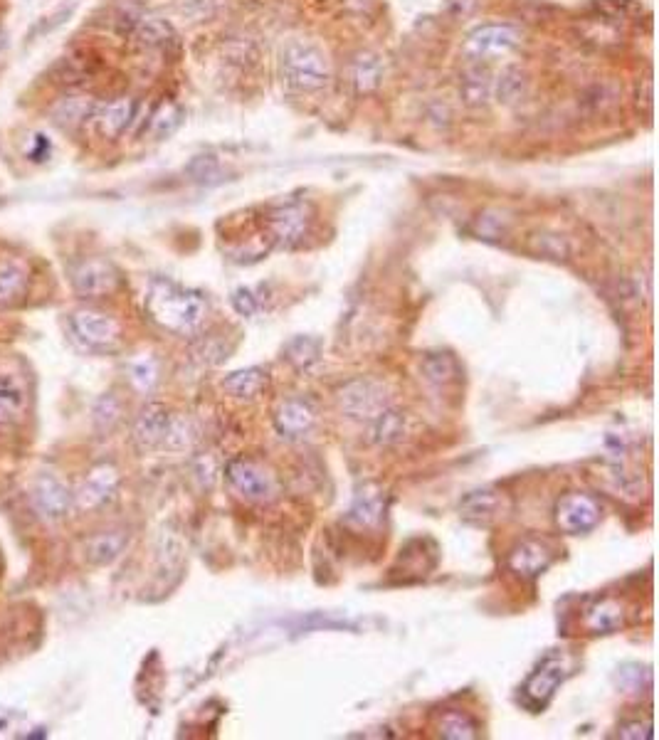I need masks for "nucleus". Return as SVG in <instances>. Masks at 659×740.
Listing matches in <instances>:
<instances>
[{
    "instance_id": "1",
    "label": "nucleus",
    "mask_w": 659,
    "mask_h": 740,
    "mask_svg": "<svg viewBox=\"0 0 659 740\" xmlns=\"http://www.w3.org/2000/svg\"><path fill=\"white\" fill-rule=\"evenodd\" d=\"M146 309L158 326L186 336L205 321L208 301L195 289L181 287L171 279H154L149 296H146Z\"/></svg>"
},
{
    "instance_id": "2",
    "label": "nucleus",
    "mask_w": 659,
    "mask_h": 740,
    "mask_svg": "<svg viewBox=\"0 0 659 740\" xmlns=\"http://www.w3.org/2000/svg\"><path fill=\"white\" fill-rule=\"evenodd\" d=\"M282 74L299 92H316L331 79L329 57L307 40H292L282 52Z\"/></svg>"
},
{
    "instance_id": "3",
    "label": "nucleus",
    "mask_w": 659,
    "mask_h": 740,
    "mask_svg": "<svg viewBox=\"0 0 659 740\" xmlns=\"http://www.w3.org/2000/svg\"><path fill=\"white\" fill-rule=\"evenodd\" d=\"M225 477L230 486L247 501H272L277 494V479L267 467H262L255 459L237 457L225 467Z\"/></svg>"
},
{
    "instance_id": "4",
    "label": "nucleus",
    "mask_w": 659,
    "mask_h": 740,
    "mask_svg": "<svg viewBox=\"0 0 659 740\" xmlns=\"http://www.w3.org/2000/svg\"><path fill=\"white\" fill-rule=\"evenodd\" d=\"M339 405L349 417L371 422L388 407V395L376 380H351L339 390Z\"/></svg>"
},
{
    "instance_id": "5",
    "label": "nucleus",
    "mask_w": 659,
    "mask_h": 740,
    "mask_svg": "<svg viewBox=\"0 0 659 740\" xmlns=\"http://www.w3.org/2000/svg\"><path fill=\"white\" fill-rule=\"evenodd\" d=\"M600 516H603V509L588 494H566L556 504L558 528L571 533V536H581V533L593 531L600 523Z\"/></svg>"
},
{
    "instance_id": "6",
    "label": "nucleus",
    "mask_w": 659,
    "mask_h": 740,
    "mask_svg": "<svg viewBox=\"0 0 659 740\" xmlns=\"http://www.w3.org/2000/svg\"><path fill=\"white\" fill-rule=\"evenodd\" d=\"M519 30L511 25H482L472 30L465 40V55L472 60H487L494 55H506L519 45Z\"/></svg>"
},
{
    "instance_id": "7",
    "label": "nucleus",
    "mask_w": 659,
    "mask_h": 740,
    "mask_svg": "<svg viewBox=\"0 0 659 740\" xmlns=\"http://www.w3.org/2000/svg\"><path fill=\"white\" fill-rule=\"evenodd\" d=\"M566 679V659L551 654V657L543 659V664L534 674L529 676L526 686L521 689L524 703L529 708H543L548 701L553 699L556 689L561 686V681Z\"/></svg>"
},
{
    "instance_id": "8",
    "label": "nucleus",
    "mask_w": 659,
    "mask_h": 740,
    "mask_svg": "<svg viewBox=\"0 0 659 740\" xmlns=\"http://www.w3.org/2000/svg\"><path fill=\"white\" fill-rule=\"evenodd\" d=\"M311 227V210L309 205L292 203L284 208L274 210L270 218V235L279 247H297L299 242L307 240Z\"/></svg>"
},
{
    "instance_id": "9",
    "label": "nucleus",
    "mask_w": 659,
    "mask_h": 740,
    "mask_svg": "<svg viewBox=\"0 0 659 740\" xmlns=\"http://www.w3.org/2000/svg\"><path fill=\"white\" fill-rule=\"evenodd\" d=\"M388 496L378 484H363L353 496L346 523L356 528H378L386 518Z\"/></svg>"
},
{
    "instance_id": "10",
    "label": "nucleus",
    "mask_w": 659,
    "mask_h": 740,
    "mask_svg": "<svg viewBox=\"0 0 659 740\" xmlns=\"http://www.w3.org/2000/svg\"><path fill=\"white\" fill-rule=\"evenodd\" d=\"M72 326H75L79 341L92 348H112L119 341V324L102 311H77L72 316Z\"/></svg>"
},
{
    "instance_id": "11",
    "label": "nucleus",
    "mask_w": 659,
    "mask_h": 740,
    "mask_svg": "<svg viewBox=\"0 0 659 740\" xmlns=\"http://www.w3.org/2000/svg\"><path fill=\"white\" fill-rule=\"evenodd\" d=\"M72 282H75L79 294L94 299V296L112 294L119 287V272L104 259H89V262L79 264Z\"/></svg>"
},
{
    "instance_id": "12",
    "label": "nucleus",
    "mask_w": 659,
    "mask_h": 740,
    "mask_svg": "<svg viewBox=\"0 0 659 740\" xmlns=\"http://www.w3.org/2000/svg\"><path fill=\"white\" fill-rule=\"evenodd\" d=\"M553 560H556V551L546 541H524L509 555V568L524 580H534L551 568Z\"/></svg>"
},
{
    "instance_id": "13",
    "label": "nucleus",
    "mask_w": 659,
    "mask_h": 740,
    "mask_svg": "<svg viewBox=\"0 0 659 740\" xmlns=\"http://www.w3.org/2000/svg\"><path fill=\"white\" fill-rule=\"evenodd\" d=\"M316 422V410L309 400L304 398H289L287 403L279 405L277 415H274V427L282 437L289 440H297L304 437L314 427Z\"/></svg>"
},
{
    "instance_id": "14",
    "label": "nucleus",
    "mask_w": 659,
    "mask_h": 740,
    "mask_svg": "<svg viewBox=\"0 0 659 740\" xmlns=\"http://www.w3.org/2000/svg\"><path fill=\"white\" fill-rule=\"evenodd\" d=\"M117 486L119 474L112 464H102V467L92 469L77 491L79 506H82V509H97V506L107 504L114 496V491H117Z\"/></svg>"
},
{
    "instance_id": "15",
    "label": "nucleus",
    "mask_w": 659,
    "mask_h": 740,
    "mask_svg": "<svg viewBox=\"0 0 659 740\" xmlns=\"http://www.w3.org/2000/svg\"><path fill=\"white\" fill-rule=\"evenodd\" d=\"M171 422L173 420L168 417V412L163 410L161 405L146 407V410L139 415V420H136V427H134V437H136V442H139V447L154 449V447H161V444H166L168 432H171Z\"/></svg>"
},
{
    "instance_id": "16",
    "label": "nucleus",
    "mask_w": 659,
    "mask_h": 740,
    "mask_svg": "<svg viewBox=\"0 0 659 740\" xmlns=\"http://www.w3.org/2000/svg\"><path fill=\"white\" fill-rule=\"evenodd\" d=\"M33 501H35V509L42 511V516L57 518V516L67 514V509H70V504H72V494L67 491V486L62 484V481H57L55 477L47 474V477H40L38 481H35Z\"/></svg>"
},
{
    "instance_id": "17",
    "label": "nucleus",
    "mask_w": 659,
    "mask_h": 740,
    "mask_svg": "<svg viewBox=\"0 0 659 740\" xmlns=\"http://www.w3.org/2000/svg\"><path fill=\"white\" fill-rule=\"evenodd\" d=\"M25 403H28V395L18 375L0 373V430H8L23 417Z\"/></svg>"
},
{
    "instance_id": "18",
    "label": "nucleus",
    "mask_w": 659,
    "mask_h": 740,
    "mask_svg": "<svg viewBox=\"0 0 659 740\" xmlns=\"http://www.w3.org/2000/svg\"><path fill=\"white\" fill-rule=\"evenodd\" d=\"M134 111H136V102L129 97L114 99V102L99 107L97 114H94L99 134L107 136V139H117V136H121L126 129H129L131 121H134Z\"/></svg>"
},
{
    "instance_id": "19",
    "label": "nucleus",
    "mask_w": 659,
    "mask_h": 740,
    "mask_svg": "<svg viewBox=\"0 0 659 740\" xmlns=\"http://www.w3.org/2000/svg\"><path fill=\"white\" fill-rule=\"evenodd\" d=\"M504 509V496L494 489H477L460 501V516L472 523L494 521Z\"/></svg>"
},
{
    "instance_id": "20",
    "label": "nucleus",
    "mask_w": 659,
    "mask_h": 740,
    "mask_svg": "<svg viewBox=\"0 0 659 740\" xmlns=\"http://www.w3.org/2000/svg\"><path fill=\"white\" fill-rule=\"evenodd\" d=\"M28 284L30 269L23 259H0V304L8 306L23 299L25 292H28Z\"/></svg>"
},
{
    "instance_id": "21",
    "label": "nucleus",
    "mask_w": 659,
    "mask_h": 740,
    "mask_svg": "<svg viewBox=\"0 0 659 740\" xmlns=\"http://www.w3.org/2000/svg\"><path fill=\"white\" fill-rule=\"evenodd\" d=\"M94 114V102L92 99L87 97H62L57 99L55 104H52L50 109V119L55 121L60 129H77V126H82L84 121L92 119Z\"/></svg>"
},
{
    "instance_id": "22",
    "label": "nucleus",
    "mask_w": 659,
    "mask_h": 740,
    "mask_svg": "<svg viewBox=\"0 0 659 740\" xmlns=\"http://www.w3.org/2000/svg\"><path fill=\"white\" fill-rule=\"evenodd\" d=\"M351 82L358 94H373L383 82V62L373 52H361L351 62Z\"/></svg>"
},
{
    "instance_id": "23",
    "label": "nucleus",
    "mask_w": 659,
    "mask_h": 740,
    "mask_svg": "<svg viewBox=\"0 0 659 740\" xmlns=\"http://www.w3.org/2000/svg\"><path fill=\"white\" fill-rule=\"evenodd\" d=\"M134 37L146 47H168L176 42V30L171 23L156 15H141L134 25Z\"/></svg>"
},
{
    "instance_id": "24",
    "label": "nucleus",
    "mask_w": 659,
    "mask_h": 740,
    "mask_svg": "<svg viewBox=\"0 0 659 740\" xmlns=\"http://www.w3.org/2000/svg\"><path fill=\"white\" fill-rule=\"evenodd\" d=\"M267 385V370L262 368H247V370H237V373L228 375L223 380V388L228 390L230 395L242 400H252L265 390Z\"/></svg>"
},
{
    "instance_id": "25",
    "label": "nucleus",
    "mask_w": 659,
    "mask_h": 740,
    "mask_svg": "<svg viewBox=\"0 0 659 740\" xmlns=\"http://www.w3.org/2000/svg\"><path fill=\"white\" fill-rule=\"evenodd\" d=\"M124 546H126V533H121V531L99 533V536H94L92 541L87 543V558L97 565H107L119 558V553L124 551Z\"/></svg>"
},
{
    "instance_id": "26",
    "label": "nucleus",
    "mask_w": 659,
    "mask_h": 740,
    "mask_svg": "<svg viewBox=\"0 0 659 740\" xmlns=\"http://www.w3.org/2000/svg\"><path fill=\"white\" fill-rule=\"evenodd\" d=\"M460 92L469 107H482V104H487L489 94H492V79H489L487 70H482V67L467 70L465 77H462Z\"/></svg>"
},
{
    "instance_id": "27",
    "label": "nucleus",
    "mask_w": 659,
    "mask_h": 740,
    "mask_svg": "<svg viewBox=\"0 0 659 740\" xmlns=\"http://www.w3.org/2000/svg\"><path fill=\"white\" fill-rule=\"evenodd\" d=\"M183 109L173 102H163L161 107L154 111L149 121V134L154 139H168V136L176 134L183 124Z\"/></svg>"
},
{
    "instance_id": "28",
    "label": "nucleus",
    "mask_w": 659,
    "mask_h": 740,
    "mask_svg": "<svg viewBox=\"0 0 659 740\" xmlns=\"http://www.w3.org/2000/svg\"><path fill=\"white\" fill-rule=\"evenodd\" d=\"M622 625V607L613 600H603L593 605L585 615V627L593 632H613Z\"/></svg>"
},
{
    "instance_id": "29",
    "label": "nucleus",
    "mask_w": 659,
    "mask_h": 740,
    "mask_svg": "<svg viewBox=\"0 0 659 740\" xmlns=\"http://www.w3.org/2000/svg\"><path fill=\"white\" fill-rule=\"evenodd\" d=\"M188 176L200 185H218L228 181V171L223 168V163L215 156H198L188 163L186 168Z\"/></svg>"
},
{
    "instance_id": "30",
    "label": "nucleus",
    "mask_w": 659,
    "mask_h": 740,
    "mask_svg": "<svg viewBox=\"0 0 659 740\" xmlns=\"http://www.w3.org/2000/svg\"><path fill=\"white\" fill-rule=\"evenodd\" d=\"M403 427H405L403 415H400V412H395V410H390V407H386L381 415H376L371 420L373 442L390 444V442L400 440V435H403Z\"/></svg>"
},
{
    "instance_id": "31",
    "label": "nucleus",
    "mask_w": 659,
    "mask_h": 740,
    "mask_svg": "<svg viewBox=\"0 0 659 740\" xmlns=\"http://www.w3.org/2000/svg\"><path fill=\"white\" fill-rule=\"evenodd\" d=\"M423 370H425L427 380H432V383H440V385L455 383V380L462 375L460 373V363H457L455 358L450 356V353H437V356H430L423 363Z\"/></svg>"
},
{
    "instance_id": "32",
    "label": "nucleus",
    "mask_w": 659,
    "mask_h": 740,
    "mask_svg": "<svg viewBox=\"0 0 659 740\" xmlns=\"http://www.w3.org/2000/svg\"><path fill=\"white\" fill-rule=\"evenodd\" d=\"M494 92H497V99L504 104H514L524 97L526 92V77L524 72L516 70V67H506L502 74L497 77V84H494Z\"/></svg>"
},
{
    "instance_id": "33",
    "label": "nucleus",
    "mask_w": 659,
    "mask_h": 740,
    "mask_svg": "<svg viewBox=\"0 0 659 740\" xmlns=\"http://www.w3.org/2000/svg\"><path fill=\"white\" fill-rule=\"evenodd\" d=\"M440 736L442 738H474L477 736V723L462 711H447L445 716L440 718Z\"/></svg>"
},
{
    "instance_id": "34",
    "label": "nucleus",
    "mask_w": 659,
    "mask_h": 740,
    "mask_svg": "<svg viewBox=\"0 0 659 740\" xmlns=\"http://www.w3.org/2000/svg\"><path fill=\"white\" fill-rule=\"evenodd\" d=\"M319 341L309 336H297L287 343V358L297 368H309L311 363L319 361Z\"/></svg>"
},
{
    "instance_id": "35",
    "label": "nucleus",
    "mask_w": 659,
    "mask_h": 740,
    "mask_svg": "<svg viewBox=\"0 0 659 740\" xmlns=\"http://www.w3.org/2000/svg\"><path fill=\"white\" fill-rule=\"evenodd\" d=\"M131 380L139 390H151L156 385V366L151 358H141V361L131 363Z\"/></svg>"
},
{
    "instance_id": "36",
    "label": "nucleus",
    "mask_w": 659,
    "mask_h": 740,
    "mask_svg": "<svg viewBox=\"0 0 659 740\" xmlns=\"http://www.w3.org/2000/svg\"><path fill=\"white\" fill-rule=\"evenodd\" d=\"M233 304H235V309L240 311V314H245V316L255 314V311H257V299L252 296L250 289H237L235 296H233Z\"/></svg>"
},
{
    "instance_id": "37",
    "label": "nucleus",
    "mask_w": 659,
    "mask_h": 740,
    "mask_svg": "<svg viewBox=\"0 0 659 740\" xmlns=\"http://www.w3.org/2000/svg\"><path fill=\"white\" fill-rule=\"evenodd\" d=\"M620 738H642V740H650L652 738V723H627V726H620Z\"/></svg>"
},
{
    "instance_id": "38",
    "label": "nucleus",
    "mask_w": 659,
    "mask_h": 740,
    "mask_svg": "<svg viewBox=\"0 0 659 740\" xmlns=\"http://www.w3.org/2000/svg\"><path fill=\"white\" fill-rule=\"evenodd\" d=\"M477 8V0H447V13L455 18H465Z\"/></svg>"
}]
</instances>
